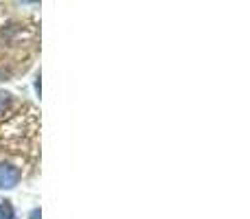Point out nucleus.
I'll return each mask as SVG.
<instances>
[{
  "label": "nucleus",
  "instance_id": "1",
  "mask_svg": "<svg viewBox=\"0 0 250 219\" xmlns=\"http://www.w3.org/2000/svg\"><path fill=\"white\" fill-rule=\"evenodd\" d=\"M20 178H22V171L18 167H13L9 162H0V189L4 191L13 189L20 182Z\"/></svg>",
  "mask_w": 250,
  "mask_h": 219
},
{
  "label": "nucleus",
  "instance_id": "2",
  "mask_svg": "<svg viewBox=\"0 0 250 219\" xmlns=\"http://www.w3.org/2000/svg\"><path fill=\"white\" fill-rule=\"evenodd\" d=\"M9 103H11V95H9V92H2V90H0V112L7 110Z\"/></svg>",
  "mask_w": 250,
  "mask_h": 219
}]
</instances>
